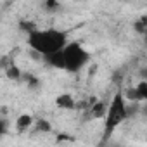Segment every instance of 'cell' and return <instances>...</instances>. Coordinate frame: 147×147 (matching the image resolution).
<instances>
[{
	"label": "cell",
	"instance_id": "6da1fadb",
	"mask_svg": "<svg viewBox=\"0 0 147 147\" xmlns=\"http://www.w3.org/2000/svg\"><path fill=\"white\" fill-rule=\"evenodd\" d=\"M28 45L33 52L38 55H49L55 52H62L66 49L67 42V33L57 28H47V30H36L31 35H28Z\"/></svg>",
	"mask_w": 147,
	"mask_h": 147
},
{
	"label": "cell",
	"instance_id": "7a4b0ae2",
	"mask_svg": "<svg viewBox=\"0 0 147 147\" xmlns=\"http://www.w3.org/2000/svg\"><path fill=\"white\" fill-rule=\"evenodd\" d=\"M128 118V104L123 95V92H116L107 106V113L104 118V133H102V144H106L114 130Z\"/></svg>",
	"mask_w": 147,
	"mask_h": 147
},
{
	"label": "cell",
	"instance_id": "3957f363",
	"mask_svg": "<svg viewBox=\"0 0 147 147\" xmlns=\"http://www.w3.org/2000/svg\"><path fill=\"white\" fill-rule=\"evenodd\" d=\"M62 54H64V64H66L64 69L69 73H76V71L83 69L90 61L88 50L80 42H69L66 45V49L62 50Z\"/></svg>",
	"mask_w": 147,
	"mask_h": 147
},
{
	"label": "cell",
	"instance_id": "277c9868",
	"mask_svg": "<svg viewBox=\"0 0 147 147\" xmlns=\"http://www.w3.org/2000/svg\"><path fill=\"white\" fill-rule=\"evenodd\" d=\"M145 90H147V82H140L135 87H130L125 90V99L126 102H144L145 100Z\"/></svg>",
	"mask_w": 147,
	"mask_h": 147
},
{
	"label": "cell",
	"instance_id": "5b68a950",
	"mask_svg": "<svg viewBox=\"0 0 147 147\" xmlns=\"http://www.w3.org/2000/svg\"><path fill=\"white\" fill-rule=\"evenodd\" d=\"M42 61H43L47 66L54 67V69H64V67H66V64H64V54H62V52H55V54L43 55Z\"/></svg>",
	"mask_w": 147,
	"mask_h": 147
},
{
	"label": "cell",
	"instance_id": "8992f818",
	"mask_svg": "<svg viewBox=\"0 0 147 147\" xmlns=\"http://www.w3.org/2000/svg\"><path fill=\"white\" fill-rule=\"evenodd\" d=\"M55 106L59 109H66V111H71V109H75V99H73L71 94H61L55 97Z\"/></svg>",
	"mask_w": 147,
	"mask_h": 147
},
{
	"label": "cell",
	"instance_id": "52a82bcc",
	"mask_svg": "<svg viewBox=\"0 0 147 147\" xmlns=\"http://www.w3.org/2000/svg\"><path fill=\"white\" fill-rule=\"evenodd\" d=\"M33 125H35V119H33V116L28 114V113L19 114V116L16 118V130H18V131H26V130H30Z\"/></svg>",
	"mask_w": 147,
	"mask_h": 147
},
{
	"label": "cell",
	"instance_id": "ba28073f",
	"mask_svg": "<svg viewBox=\"0 0 147 147\" xmlns=\"http://www.w3.org/2000/svg\"><path fill=\"white\" fill-rule=\"evenodd\" d=\"M107 106L109 104H104V102H95L92 107H90V111H92V116L94 118H106V113H107Z\"/></svg>",
	"mask_w": 147,
	"mask_h": 147
},
{
	"label": "cell",
	"instance_id": "9c48e42d",
	"mask_svg": "<svg viewBox=\"0 0 147 147\" xmlns=\"http://www.w3.org/2000/svg\"><path fill=\"white\" fill-rule=\"evenodd\" d=\"M5 75H7L9 80H12V82H19L21 76H23V73H21V69H19L18 66H11V67L5 69Z\"/></svg>",
	"mask_w": 147,
	"mask_h": 147
},
{
	"label": "cell",
	"instance_id": "30bf717a",
	"mask_svg": "<svg viewBox=\"0 0 147 147\" xmlns=\"http://www.w3.org/2000/svg\"><path fill=\"white\" fill-rule=\"evenodd\" d=\"M19 28H21L23 31H26L28 35H31L33 31H36V30H38V26H36L33 21H21V23H19Z\"/></svg>",
	"mask_w": 147,
	"mask_h": 147
},
{
	"label": "cell",
	"instance_id": "8fae6325",
	"mask_svg": "<svg viewBox=\"0 0 147 147\" xmlns=\"http://www.w3.org/2000/svg\"><path fill=\"white\" fill-rule=\"evenodd\" d=\"M36 130H40V131H52V126H50V123L47 119H38L36 121Z\"/></svg>",
	"mask_w": 147,
	"mask_h": 147
},
{
	"label": "cell",
	"instance_id": "7c38bea8",
	"mask_svg": "<svg viewBox=\"0 0 147 147\" xmlns=\"http://www.w3.org/2000/svg\"><path fill=\"white\" fill-rule=\"evenodd\" d=\"M43 7H45L47 11H54V12H55V11L61 7V4L57 2V0H47V2L43 4Z\"/></svg>",
	"mask_w": 147,
	"mask_h": 147
},
{
	"label": "cell",
	"instance_id": "4fadbf2b",
	"mask_svg": "<svg viewBox=\"0 0 147 147\" xmlns=\"http://www.w3.org/2000/svg\"><path fill=\"white\" fill-rule=\"evenodd\" d=\"M144 102H147V90H145V100H144Z\"/></svg>",
	"mask_w": 147,
	"mask_h": 147
}]
</instances>
